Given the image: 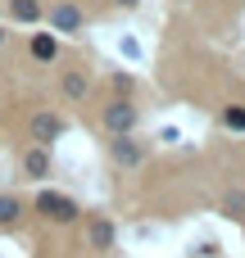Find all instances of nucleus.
I'll use <instances>...</instances> for the list:
<instances>
[{
    "label": "nucleus",
    "mask_w": 245,
    "mask_h": 258,
    "mask_svg": "<svg viewBox=\"0 0 245 258\" xmlns=\"http://www.w3.org/2000/svg\"><path fill=\"white\" fill-rule=\"evenodd\" d=\"M36 213L50 218V222H73L82 209H77V200H68V195H59V190H41V195H36Z\"/></svg>",
    "instance_id": "nucleus-1"
},
{
    "label": "nucleus",
    "mask_w": 245,
    "mask_h": 258,
    "mask_svg": "<svg viewBox=\"0 0 245 258\" xmlns=\"http://www.w3.org/2000/svg\"><path fill=\"white\" fill-rule=\"evenodd\" d=\"M50 32H64V36H77L82 27H86V14L73 5V0H59V5H50Z\"/></svg>",
    "instance_id": "nucleus-2"
},
{
    "label": "nucleus",
    "mask_w": 245,
    "mask_h": 258,
    "mask_svg": "<svg viewBox=\"0 0 245 258\" xmlns=\"http://www.w3.org/2000/svg\"><path fill=\"white\" fill-rule=\"evenodd\" d=\"M100 118H105V132H109V136H127V132L136 127V104H127V100L118 95L114 104H105Z\"/></svg>",
    "instance_id": "nucleus-3"
},
{
    "label": "nucleus",
    "mask_w": 245,
    "mask_h": 258,
    "mask_svg": "<svg viewBox=\"0 0 245 258\" xmlns=\"http://www.w3.org/2000/svg\"><path fill=\"white\" fill-rule=\"evenodd\" d=\"M27 132H32V145H45V150H50V141H59V136L68 132V122H64L59 113H32Z\"/></svg>",
    "instance_id": "nucleus-4"
},
{
    "label": "nucleus",
    "mask_w": 245,
    "mask_h": 258,
    "mask_svg": "<svg viewBox=\"0 0 245 258\" xmlns=\"http://www.w3.org/2000/svg\"><path fill=\"white\" fill-rule=\"evenodd\" d=\"M109 154H114V163H118V168H141V163H145V145H141V141H132V132H127V136H114Z\"/></svg>",
    "instance_id": "nucleus-5"
},
{
    "label": "nucleus",
    "mask_w": 245,
    "mask_h": 258,
    "mask_svg": "<svg viewBox=\"0 0 245 258\" xmlns=\"http://www.w3.org/2000/svg\"><path fill=\"white\" fill-rule=\"evenodd\" d=\"M114 240H118V231H114L109 218H91V222H86V249L105 254V249H114Z\"/></svg>",
    "instance_id": "nucleus-6"
},
{
    "label": "nucleus",
    "mask_w": 245,
    "mask_h": 258,
    "mask_svg": "<svg viewBox=\"0 0 245 258\" xmlns=\"http://www.w3.org/2000/svg\"><path fill=\"white\" fill-rule=\"evenodd\" d=\"M59 91H64V100L82 104V100H86V91H91V77H86L82 68H68V73H64V82H59Z\"/></svg>",
    "instance_id": "nucleus-7"
},
{
    "label": "nucleus",
    "mask_w": 245,
    "mask_h": 258,
    "mask_svg": "<svg viewBox=\"0 0 245 258\" xmlns=\"http://www.w3.org/2000/svg\"><path fill=\"white\" fill-rule=\"evenodd\" d=\"M23 172H27L32 181H45V177H50V150H45V145H32L27 159H23Z\"/></svg>",
    "instance_id": "nucleus-8"
},
{
    "label": "nucleus",
    "mask_w": 245,
    "mask_h": 258,
    "mask_svg": "<svg viewBox=\"0 0 245 258\" xmlns=\"http://www.w3.org/2000/svg\"><path fill=\"white\" fill-rule=\"evenodd\" d=\"M27 50H32V59H41V63H55V59H59V41H55L50 32H36Z\"/></svg>",
    "instance_id": "nucleus-9"
},
{
    "label": "nucleus",
    "mask_w": 245,
    "mask_h": 258,
    "mask_svg": "<svg viewBox=\"0 0 245 258\" xmlns=\"http://www.w3.org/2000/svg\"><path fill=\"white\" fill-rule=\"evenodd\" d=\"M23 222V200L18 195H0V231H14Z\"/></svg>",
    "instance_id": "nucleus-10"
},
{
    "label": "nucleus",
    "mask_w": 245,
    "mask_h": 258,
    "mask_svg": "<svg viewBox=\"0 0 245 258\" xmlns=\"http://www.w3.org/2000/svg\"><path fill=\"white\" fill-rule=\"evenodd\" d=\"M9 14H14V23H36L41 18V5L36 0H9Z\"/></svg>",
    "instance_id": "nucleus-11"
},
{
    "label": "nucleus",
    "mask_w": 245,
    "mask_h": 258,
    "mask_svg": "<svg viewBox=\"0 0 245 258\" xmlns=\"http://www.w3.org/2000/svg\"><path fill=\"white\" fill-rule=\"evenodd\" d=\"M223 213H227V218H236V222H245V190H241V186L223 195Z\"/></svg>",
    "instance_id": "nucleus-12"
},
{
    "label": "nucleus",
    "mask_w": 245,
    "mask_h": 258,
    "mask_svg": "<svg viewBox=\"0 0 245 258\" xmlns=\"http://www.w3.org/2000/svg\"><path fill=\"white\" fill-rule=\"evenodd\" d=\"M223 127H227V132H245V109H241V104L223 109Z\"/></svg>",
    "instance_id": "nucleus-13"
},
{
    "label": "nucleus",
    "mask_w": 245,
    "mask_h": 258,
    "mask_svg": "<svg viewBox=\"0 0 245 258\" xmlns=\"http://www.w3.org/2000/svg\"><path fill=\"white\" fill-rule=\"evenodd\" d=\"M114 5H123V9H136V0H114Z\"/></svg>",
    "instance_id": "nucleus-14"
},
{
    "label": "nucleus",
    "mask_w": 245,
    "mask_h": 258,
    "mask_svg": "<svg viewBox=\"0 0 245 258\" xmlns=\"http://www.w3.org/2000/svg\"><path fill=\"white\" fill-rule=\"evenodd\" d=\"M0 45H5V27H0Z\"/></svg>",
    "instance_id": "nucleus-15"
}]
</instances>
